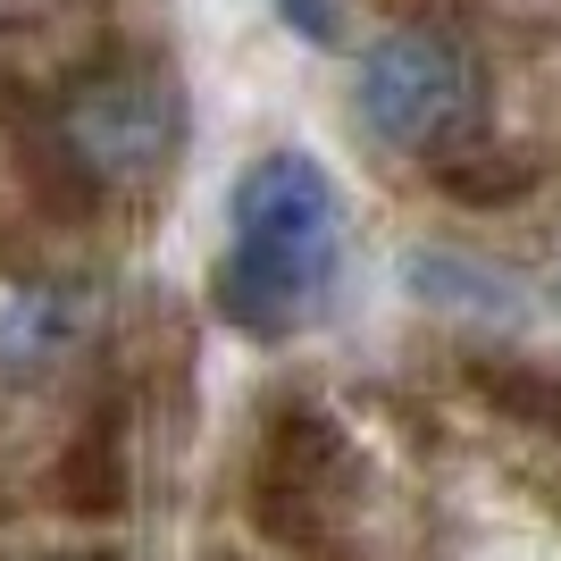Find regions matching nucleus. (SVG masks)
<instances>
[{
    "instance_id": "f257e3e1",
    "label": "nucleus",
    "mask_w": 561,
    "mask_h": 561,
    "mask_svg": "<svg viewBox=\"0 0 561 561\" xmlns=\"http://www.w3.org/2000/svg\"><path fill=\"white\" fill-rule=\"evenodd\" d=\"M344 268V202L310 151H260L234 176L227 260H218V319L260 344H285L335 294Z\"/></svg>"
},
{
    "instance_id": "f03ea898",
    "label": "nucleus",
    "mask_w": 561,
    "mask_h": 561,
    "mask_svg": "<svg viewBox=\"0 0 561 561\" xmlns=\"http://www.w3.org/2000/svg\"><path fill=\"white\" fill-rule=\"evenodd\" d=\"M352 110L377 142L394 151H436V142L469 135L478 117V59H469L453 34H427V25H402L360 59V84H352Z\"/></svg>"
},
{
    "instance_id": "7ed1b4c3",
    "label": "nucleus",
    "mask_w": 561,
    "mask_h": 561,
    "mask_svg": "<svg viewBox=\"0 0 561 561\" xmlns=\"http://www.w3.org/2000/svg\"><path fill=\"white\" fill-rule=\"evenodd\" d=\"M176 142V110H168L160 84H93V93L68 110V151L93 176H151Z\"/></svg>"
}]
</instances>
